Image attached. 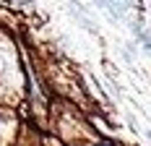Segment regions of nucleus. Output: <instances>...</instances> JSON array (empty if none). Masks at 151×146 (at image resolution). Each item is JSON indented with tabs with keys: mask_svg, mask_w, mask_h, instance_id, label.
I'll return each instance as SVG.
<instances>
[{
	"mask_svg": "<svg viewBox=\"0 0 151 146\" xmlns=\"http://www.w3.org/2000/svg\"><path fill=\"white\" fill-rule=\"evenodd\" d=\"M141 42H143V47L151 50V31H141Z\"/></svg>",
	"mask_w": 151,
	"mask_h": 146,
	"instance_id": "f257e3e1",
	"label": "nucleus"
}]
</instances>
